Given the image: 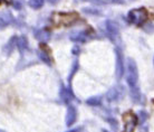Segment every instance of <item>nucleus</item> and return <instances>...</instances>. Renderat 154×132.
Returning <instances> with one entry per match:
<instances>
[{
  "instance_id": "obj_1",
  "label": "nucleus",
  "mask_w": 154,
  "mask_h": 132,
  "mask_svg": "<svg viewBox=\"0 0 154 132\" xmlns=\"http://www.w3.org/2000/svg\"><path fill=\"white\" fill-rule=\"evenodd\" d=\"M126 83L128 84L130 91L135 89H139L137 82H139V71L136 63L133 58L127 59V66H126Z\"/></svg>"
},
{
  "instance_id": "obj_2",
  "label": "nucleus",
  "mask_w": 154,
  "mask_h": 132,
  "mask_svg": "<svg viewBox=\"0 0 154 132\" xmlns=\"http://www.w3.org/2000/svg\"><path fill=\"white\" fill-rule=\"evenodd\" d=\"M149 19V12L145 8H136L132 9L127 14V20L128 23L133 24L135 26H143Z\"/></svg>"
},
{
  "instance_id": "obj_3",
  "label": "nucleus",
  "mask_w": 154,
  "mask_h": 132,
  "mask_svg": "<svg viewBox=\"0 0 154 132\" xmlns=\"http://www.w3.org/2000/svg\"><path fill=\"white\" fill-rule=\"evenodd\" d=\"M78 19V15L75 12H57L53 15V24L56 26H70Z\"/></svg>"
},
{
  "instance_id": "obj_4",
  "label": "nucleus",
  "mask_w": 154,
  "mask_h": 132,
  "mask_svg": "<svg viewBox=\"0 0 154 132\" xmlns=\"http://www.w3.org/2000/svg\"><path fill=\"white\" fill-rule=\"evenodd\" d=\"M115 56H116V66H115L116 78L121 80V78L123 77L124 72H125V62H124L123 52L121 51L119 47L115 48Z\"/></svg>"
},
{
  "instance_id": "obj_5",
  "label": "nucleus",
  "mask_w": 154,
  "mask_h": 132,
  "mask_svg": "<svg viewBox=\"0 0 154 132\" xmlns=\"http://www.w3.org/2000/svg\"><path fill=\"white\" fill-rule=\"evenodd\" d=\"M105 27H106V31H107L108 37L111 38V40H113L114 43L119 42V25L116 23H114L113 20H107L105 24Z\"/></svg>"
},
{
  "instance_id": "obj_6",
  "label": "nucleus",
  "mask_w": 154,
  "mask_h": 132,
  "mask_svg": "<svg viewBox=\"0 0 154 132\" xmlns=\"http://www.w3.org/2000/svg\"><path fill=\"white\" fill-rule=\"evenodd\" d=\"M124 125L125 132H133L134 127L137 123V117L133 112H127L124 114Z\"/></svg>"
},
{
  "instance_id": "obj_7",
  "label": "nucleus",
  "mask_w": 154,
  "mask_h": 132,
  "mask_svg": "<svg viewBox=\"0 0 154 132\" xmlns=\"http://www.w3.org/2000/svg\"><path fill=\"white\" fill-rule=\"evenodd\" d=\"M124 93V89L121 87V86H115V87H112L106 94V100L108 102H114V101H119L121 97L123 96Z\"/></svg>"
},
{
  "instance_id": "obj_8",
  "label": "nucleus",
  "mask_w": 154,
  "mask_h": 132,
  "mask_svg": "<svg viewBox=\"0 0 154 132\" xmlns=\"http://www.w3.org/2000/svg\"><path fill=\"white\" fill-rule=\"evenodd\" d=\"M77 119V111L76 108L73 105H69L67 109V114H66V125L67 127H72V125L76 122Z\"/></svg>"
},
{
  "instance_id": "obj_9",
  "label": "nucleus",
  "mask_w": 154,
  "mask_h": 132,
  "mask_svg": "<svg viewBox=\"0 0 154 132\" xmlns=\"http://www.w3.org/2000/svg\"><path fill=\"white\" fill-rule=\"evenodd\" d=\"M89 39H91V36L86 31H77L70 35V40L77 42V43H85Z\"/></svg>"
},
{
  "instance_id": "obj_10",
  "label": "nucleus",
  "mask_w": 154,
  "mask_h": 132,
  "mask_svg": "<svg viewBox=\"0 0 154 132\" xmlns=\"http://www.w3.org/2000/svg\"><path fill=\"white\" fill-rule=\"evenodd\" d=\"M59 96H60V99H62V101L64 103H69V102L73 101L74 94L69 89H67L65 86H62L60 91H59Z\"/></svg>"
},
{
  "instance_id": "obj_11",
  "label": "nucleus",
  "mask_w": 154,
  "mask_h": 132,
  "mask_svg": "<svg viewBox=\"0 0 154 132\" xmlns=\"http://www.w3.org/2000/svg\"><path fill=\"white\" fill-rule=\"evenodd\" d=\"M34 36H35L36 39L39 40V42L46 43V42H48L50 39L51 34H50V31L46 30V29H37V30L34 33Z\"/></svg>"
},
{
  "instance_id": "obj_12",
  "label": "nucleus",
  "mask_w": 154,
  "mask_h": 132,
  "mask_svg": "<svg viewBox=\"0 0 154 132\" xmlns=\"http://www.w3.org/2000/svg\"><path fill=\"white\" fill-rule=\"evenodd\" d=\"M16 47L19 49L20 52L26 51L28 48V40L25 36H20V37H17V40H16Z\"/></svg>"
},
{
  "instance_id": "obj_13",
  "label": "nucleus",
  "mask_w": 154,
  "mask_h": 132,
  "mask_svg": "<svg viewBox=\"0 0 154 132\" xmlns=\"http://www.w3.org/2000/svg\"><path fill=\"white\" fill-rule=\"evenodd\" d=\"M86 103L88 105H91V106H98V105L102 104V99H100V96L89 97V99H87Z\"/></svg>"
},
{
  "instance_id": "obj_14",
  "label": "nucleus",
  "mask_w": 154,
  "mask_h": 132,
  "mask_svg": "<svg viewBox=\"0 0 154 132\" xmlns=\"http://www.w3.org/2000/svg\"><path fill=\"white\" fill-rule=\"evenodd\" d=\"M16 40H17V37H12V38L8 42L7 45L4 47V51L6 52L7 54L11 53V51L14 49V47H16Z\"/></svg>"
},
{
  "instance_id": "obj_15",
  "label": "nucleus",
  "mask_w": 154,
  "mask_h": 132,
  "mask_svg": "<svg viewBox=\"0 0 154 132\" xmlns=\"http://www.w3.org/2000/svg\"><path fill=\"white\" fill-rule=\"evenodd\" d=\"M44 4H45V0H29L28 1L29 7L32 9H39L44 6Z\"/></svg>"
},
{
  "instance_id": "obj_16",
  "label": "nucleus",
  "mask_w": 154,
  "mask_h": 132,
  "mask_svg": "<svg viewBox=\"0 0 154 132\" xmlns=\"http://www.w3.org/2000/svg\"><path fill=\"white\" fill-rule=\"evenodd\" d=\"M38 56H39V58L42 59V62H45L46 64H48V65H50V64H51V59H50V57L48 56V54H46L44 51L38 52Z\"/></svg>"
},
{
  "instance_id": "obj_17",
  "label": "nucleus",
  "mask_w": 154,
  "mask_h": 132,
  "mask_svg": "<svg viewBox=\"0 0 154 132\" xmlns=\"http://www.w3.org/2000/svg\"><path fill=\"white\" fill-rule=\"evenodd\" d=\"M147 118H149V114H147L146 111H140L139 113V118H137V120L140 121V123H144L145 121L147 120Z\"/></svg>"
},
{
  "instance_id": "obj_18",
  "label": "nucleus",
  "mask_w": 154,
  "mask_h": 132,
  "mask_svg": "<svg viewBox=\"0 0 154 132\" xmlns=\"http://www.w3.org/2000/svg\"><path fill=\"white\" fill-rule=\"evenodd\" d=\"M78 70V63L77 62H75L74 63V66H73V71L70 72V75H69V77H68V81H72V78H73V76H74V74L76 73V71Z\"/></svg>"
},
{
  "instance_id": "obj_19",
  "label": "nucleus",
  "mask_w": 154,
  "mask_h": 132,
  "mask_svg": "<svg viewBox=\"0 0 154 132\" xmlns=\"http://www.w3.org/2000/svg\"><path fill=\"white\" fill-rule=\"evenodd\" d=\"M106 121L111 124L113 130H117V122H116V120H114V119H107Z\"/></svg>"
},
{
  "instance_id": "obj_20",
  "label": "nucleus",
  "mask_w": 154,
  "mask_h": 132,
  "mask_svg": "<svg viewBox=\"0 0 154 132\" xmlns=\"http://www.w3.org/2000/svg\"><path fill=\"white\" fill-rule=\"evenodd\" d=\"M85 1H89L92 4H96V5H105L106 1L105 0H85Z\"/></svg>"
},
{
  "instance_id": "obj_21",
  "label": "nucleus",
  "mask_w": 154,
  "mask_h": 132,
  "mask_svg": "<svg viewBox=\"0 0 154 132\" xmlns=\"http://www.w3.org/2000/svg\"><path fill=\"white\" fill-rule=\"evenodd\" d=\"M84 11H88L87 14H92V15H100V11H97V10H93V9H89V8H84L83 9Z\"/></svg>"
},
{
  "instance_id": "obj_22",
  "label": "nucleus",
  "mask_w": 154,
  "mask_h": 132,
  "mask_svg": "<svg viewBox=\"0 0 154 132\" xmlns=\"http://www.w3.org/2000/svg\"><path fill=\"white\" fill-rule=\"evenodd\" d=\"M6 25H7V24H6V21H5V20L2 19V18H0V27L2 28V27H5Z\"/></svg>"
},
{
  "instance_id": "obj_23",
  "label": "nucleus",
  "mask_w": 154,
  "mask_h": 132,
  "mask_svg": "<svg viewBox=\"0 0 154 132\" xmlns=\"http://www.w3.org/2000/svg\"><path fill=\"white\" fill-rule=\"evenodd\" d=\"M79 130H81V128H76V129H73V130H69V131L67 132H79Z\"/></svg>"
},
{
  "instance_id": "obj_24",
  "label": "nucleus",
  "mask_w": 154,
  "mask_h": 132,
  "mask_svg": "<svg viewBox=\"0 0 154 132\" xmlns=\"http://www.w3.org/2000/svg\"><path fill=\"white\" fill-rule=\"evenodd\" d=\"M48 2H50V4H57L59 0H47Z\"/></svg>"
},
{
  "instance_id": "obj_25",
  "label": "nucleus",
  "mask_w": 154,
  "mask_h": 132,
  "mask_svg": "<svg viewBox=\"0 0 154 132\" xmlns=\"http://www.w3.org/2000/svg\"><path fill=\"white\" fill-rule=\"evenodd\" d=\"M141 132H149V130H147V128H142Z\"/></svg>"
},
{
  "instance_id": "obj_26",
  "label": "nucleus",
  "mask_w": 154,
  "mask_h": 132,
  "mask_svg": "<svg viewBox=\"0 0 154 132\" xmlns=\"http://www.w3.org/2000/svg\"><path fill=\"white\" fill-rule=\"evenodd\" d=\"M0 132H5V131H4V130H1V129H0Z\"/></svg>"
},
{
  "instance_id": "obj_27",
  "label": "nucleus",
  "mask_w": 154,
  "mask_h": 132,
  "mask_svg": "<svg viewBox=\"0 0 154 132\" xmlns=\"http://www.w3.org/2000/svg\"><path fill=\"white\" fill-rule=\"evenodd\" d=\"M103 132H107V131H106V130H104V131H103Z\"/></svg>"
},
{
  "instance_id": "obj_28",
  "label": "nucleus",
  "mask_w": 154,
  "mask_h": 132,
  "mask_svg": "<svg viewBox=\"0 0 154 132\" xmlns=\"http://www.w3.org/2000/svg\"><path fill=\"white\" fill-rule=\"evenodd\" d=\"M1 1H2V0H0V2H1Z\"/></svg>"
},
{
  "instance_id": "obj_29",
  "label": "nucleus",
  "mask_w": 154,
  "mask_h": 132,
  "mask_svg": "<svg viewBox=\"0 0 154 132\" xmlns=\"http://www.w3.org/2000/svg\"><path fill=\"white\" fill-rule=\"evenodd\" d=\"M153 63H154V59H153Z\"/></svg>"
}]
</instances>
